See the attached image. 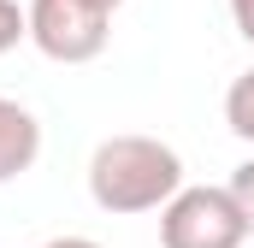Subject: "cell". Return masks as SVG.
I'll return each mask as SVG.
<instances>
[{
    "label": "cell",
    "mask_w": 254,
    "mask_h": 248,
    "mask_svg": "<svg viewBox=\"0 0 254 248\" xmlns=\"http://www.w3.org/2000/svg\"><path fill=\"white\" fill-rule=\"evenodd\" d=\"M184 189V160L160 136H107L89 154V195L101 213H154Z\"/></svg>",
    "instance_id": "1"
},
{
    "label": "cell",
    "mask_w": 254,
    "mask_h": 248,
    "mask_svg": "<svg viewBox=\"0 0 254 248\" xmlns=\"http://www.w3.org/2000/svg\"><path fill=\"white\" fill-rule=\"evenodd\" d=\"M243 243H249V225H243L231 189L184 184L160 207V248H243Z\"/></svg>",
    "instance_id": "2"
},
{
    "label": "cell",
    "mask_w": 254,
    "mask_h": 248,
    "mask_svg": "<svg viewBox=\"0 0 254 248\" xmlns=\"http://www.w3.org/2000/svg\"><path fill=\"white\" fill-rule=\"evenodd\" d=\"M30 42L48 54L54 65H89L101 60L107 36H113V18L83 6V0H30Z\"/></svg>",
    "instance_id": "3"
},
{
    "label": "cell",
    "mask_w": 254,
    "mask_h": 248,
    "mask_svg": "<svg viewBox=\"0 0 254 248\" xmlns=\"http://www.w3.org/2000/svg\"><path fill=\"white\" fill-rule=\"evenodd\" d=\"M36 154H42V124H36V113L0 95V184L24 178L36 166Z\"/></svg>",
    "instance_id": "4"
},
{
    "label": "cell",
    "mask_w": 254,
    "mask_h": 248,
    "mask_svg": "<svg viewBox=\"0 0 254 248\" xmlns=\"http://www.w3.org/2000/svg\"><path fill=\"white\" fill-rule=\"evenodd\" d=\"M225 124H231V136L254 142V71H243V77L225 89Z\"/></svg>",
    "instance_id": "5"
},
{
    "label": "cell",
    "mask_w": 254,
    "mask_h": 248,
    "mask_svg": "<svg viewBox=\"0 0 254 248\" xmlns=\"http://www.w3.org/2000/svg\"><path fill=\"white\" fill-rule=\"evenodd\" d=\"M24 36H30V12L18 0H0V54H12Z\"/></svg>",
    "instance_id": "6"
},
{
    "label": "cell",
    "mask_w": 254,
    "mask_h": 248,
    "mask_svg": "<svg viewBox=\"0 0 254 248\" xmlns=\"http://www.w3.org/2000/svg\"><path fill=\"white\" fill-rule=\"evenodd\" d=\"M225 189H231V201H237V213H243V225H249V237H254V160H249V166H237Z\"/></svg>",
    "instance_id": "7"
},
{
    "label": "cell",
    "mask_w": 254,
    "mask_h": 248,
    "mask_svg": "<svg viewBox=\"0 0 254 248\" xmlns=\"http://www.w3.org/2000/svg\"><path fill=\"white\" fill-rule=\"evenodd\" d=\"M231 24H237V36L254 48V0H231Z\"/></svg>",
    "instance_id": "8"
},
{
    "label": "cell",
    "mask_w": 254,
    "mask_h": 248,
    "mask_svg": "<svg viewBox=\"0 0 254 248\" xmlns=\"http://www.w3.org/2000/svg\"><path fill=\"white\" fill-rule=\"evenodd\" d=\"M42 248H101V243H89V237H54V243H42Z\"/></svg>",
    "instance_id": "9"
},
{
    "label": "cell",
    "mask_w": 254,
    "mask_h": 248,
    "mask_svg": "<svg viewBox=\"0 0 254 248\" xmlns=\"http://www.w3.org/2000/svg\"><path fill=\"white\" fill-rule=\"evenodd\" d=\"M83 6H95V12H107V18H113V12H119L125 0H83Z\"/></svg>",
    "instance_id": "10"
}]
</instances>
